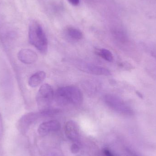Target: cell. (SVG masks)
Segmentation results:
<instances>
[{"label": "cell", "instance_id": "6da1fadb", "mask_svg": "<svg viewBox=\"0 0 156 156\" xmlns=\"http://www.w3.org/2000/svg\"><path fill=\"white\" fill-rule=\"evenodd\" d=\"M56 102L61 106H79L83 100L80 90L75 86H67L58 88L55 94Z\"/></svg>", "mask_w": 156, "mask_h": 156}, {"label": "cell", "instance_id": "7a4b0ae2", "mask_svg": "<svg viewBox=\"0 0 156 156\" xmlns=\"http://www.w3.org/2000/svg\"><path fill=\"white\" fill-rule=\"evenodd\" d=\"M28 38L30 44L41 53H47L48 48L47 38L43 27L37 21H32L29 24Z\"/></svg>", "mask_w": 156, "mask_h": 156}, {"label": "cell", "instance_id": "3957f363", "mask_svg": "<svg viewBox=\"0 0 156 156\" xmlns=\"http://www.w3.org/2000/svg\"><path fill=\"white\" fill-rule=\"evenodd\" d=\"M54 93L53 88L48 83L41 86L36 96L37 106L40 111L49 109L53 98Z\"/></svg>", "mask_w": 156, "mask_h": 156}, {"label": "cell", "instance_id": "277c9868", "mask_svg": "<svg viewBox=\"0 0 156 156\" xmlns=\"http://www.w3.org/2000/svg\"><path fill=\"white\" fill-rule=\"evenodd\" d=\"M104 101L107 106L113 111L126 115H131L133 110L122 100L113 94H106L104 97Z\"/></svg>", "mask_w": 156, "mask_h": 156}, {"label": "cell", "instance_id": "5b68a950", "mask_svg": "<svg viewBox=\"0 0 156 156\" xmlns=\"http://www.w3.org/2000/svg\"><path fill=\"white\" fill-rule=\"evenodd\" d=\"M60 127L61 126L58 121L52 120L42 123L38 127L37 131L40 135L44 136L51 132L58 131Z\"/></svg>", "mask_w": 156, "mask_h": 156}, {"label": "cell", "instance_id": "8992f818", "mask_svg": "<svg viewBox=\"0 0 156 156\" xmlns=\"http://www.w3.org/2000/svg\"><path fill=\"white\" fill-rule=\"evenodd\" d=\"M17 57L22 63L28 65L35 63L38 58L37 54L30 49H23L20 50Z\"/></svg>", "mask_w": 156, "mask_h": 156}, {"label": "cell", "instance_id": "52a82bcc", "mask_svg": "<svg viewBox=\"0 0 156 156\" xmlns=\"http://www.w3.org/2000/svg\"><path fill=\"white\" fill-rule=\"evenodd\" d=\"M65 133L67 137L71 141L77 140L79 136V128L77 124L73 121L67 122L65 126Z\"/></svg>", "mask_w": 156, "mask_h": 156}, {"label": "cell", "instance_id": "ba28073f", "mask_svg": "<svg viewBox=\"0 0 156 156\" xmlns=\"http://www.w3.org/2000/svg\"><path fill=\"white\" fill-rule=\"evenodd\" d=\"M46 78V73L44 71H40L32 75L29 80L28 84L30 87L35 88L40 85Z\"/></svg>", "mask_w": 156, "mask_h": 156}, {"label": "cell", "instance_id": "9c48e42d", "mask_svg": "<svg viewBox=\"0 0 156 156\" xmlns=\"http://www.w3.org/2000/svg\"><path fill=\"white\" fill-rule=\"evenodd\" d=\"M87 70L91 74L97 76H109L111 75L110 70L103 67L94 65L87 66Z\"/></svg>", "mask_w": 156, "mask_h": 156}, {"label": "cell", "instance_id": "30bf717a", "mask_svg": "<svg viewBox=\"0 0 156 156\" xmlns=\"http://www.w3.org/2000/svg\"><path fill=\"white\" fill-rule=\"evenodd\" d=\"M66 34L71 40L78 41L83 37V34L81 31L74 27H67L66 30Z\"/></svg>", "mask_w": 156, "mask_h": 156}, {"label": "cell", "instance_id": "8fae6325", "mask_svg": "<svg viewBox=\"0 0 156 156\" xmlns=\"http://www.w3.org/2000/svg\"><path fill=\"white\" fill-rule=\"evenodd\" d=\"M115 38L122 43H126L128 41V37L126 32L121 28H116L112 31Z\"/></svg>", "mask_w": 156, "mask_h": 156}, {"label": "cell", "instance_id": "7c38bea8", "mask_svg": "<svg viewBox=\"0 0 156 156\" xmlns=\"http://www.w3.org/2000/svg\"><path fill=\"white\" fill-rule=\"evenodd\" d=\"M96 55L101 57L108 62H111L113 60V56L111 51L105 48L97 49L95 51Z\"/></svg>", "mask_w": 156, "mask_h": 156}, {"label": "cell", "instance_id": "4fadbf2b", "mask_svg": "<svg viewBox=\"0 0 156 156\" xmlns=\"http://www.w3.org/2000/svg\"><path fill=\"white\" fill-rule=\"evenodd\" d=\"M80 151V147L77 144H74L71 145V151L73 154H76L78 153Z\"/></svg>", "mask_w": 156, "mask_h": 156}, {"label": "cell", "instance_id": "5bb4252c", "mask_svg": "<svg viewBox=\"0 0 156 156\" xmlns=\"http://www.w3.org/2000/svg\"><path fill=\"white\" fill-rule=\"evenodd\" d=\"M72 5L77 6L80 4V0H68Z\"/></svg>", "mask_w": 156, "mask_h": 156}, {"label": "cell", "instance_id": "9a60e30c", "mask_svg": "<svg viewBox=\"0 0 156 156\" xmlns=\"http://www.w3.org/2000/svg\"><path fill=\"white\" fill-rule=\"evenodd\" d=\"M103 153H104L105 156H114L112 154V152L108 149H104L103 150Z\"/></svg>", "mask_w": 156, "mask_h": 156}]
</instances>
